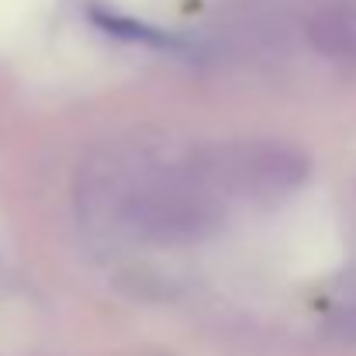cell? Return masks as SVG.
I'll return each instance as SVG.
<instances>
[{"label":"cell","instance_id":"cell-1","mask_svg":"<svg viewBox=\"0 0 356 356\" xmlns=\"http://www.w3.org/2000/svg\"><path fill=\"white\" fill-rule=\"evenodd\" d=\"M90 211L142 242H187L215 229L218 194L197 170V159L177 166L156 152H121L104 159L87 184Z\"/></svg>","mask_w":356,"mask_h":356},{"label":"cell","instance_id":"cell-2","mask_svg":"<svg viewBox=\"0 0 356 356\" xmlns=\"http://www.w3.org/2000/svg\"><path fill=\"white\" fill-rule=\"evenodd\" d=\"M194 159L215 194L249 201H273L294 191L308 173L305 152L280 142H229Z\"/></svg>","mask_w":356,"mask_h":356},{"label":"cell","instance_id":"cell-3","mask_svg":"<svg viewBox=\"0 0 356 356\" xmlns=\"http://www.w3.org/2000/svg\"><path fill=\"white\" fill-rule=\"evenodd\" d=\"M94 21L101 24V28H108L111 35H121V38H135V42H152V45H159V42H170L163 31H152V28H145V24H138V21H131V17H121V14H108V10H94Z\"/></svg>","mask_w":356,"mask_h":356}]
</instances>
